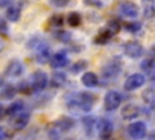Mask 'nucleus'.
I'll use <instances>...</instances> for the list:
<instances>
[{
    "label": "nucleus",
    "instance_id": "nucleus-1",
    "mask_svg": "<svg viewBox=\"0 0 155 140\" xmlns=\"http://www.w3.org/2000/svg\"><path fill=\"white\" fill-rule=\"evenodd\" d=\"M96 97L90 92H80L70 98L67 103V106L70 111L74 112H88L93 107Z\"/></svg>",
    "mask_w": 155,
    "mask_h": 140
},
{
    "label": "nucleus",
    "instance_id": "nucleus-2",
    "mask_svg": "<svg viewBox=\"0 0 155 140\" xmlns=\"http://www.w3.org/2000/svg\"><path fill=\"white\" fill-rule=\"evenodd\" d=\"M31 46L34 47V53H35V59L38 63L40 64H46L51 58H50V54H51V51H50V47L48 45L42 41V40H39V41H35L34 43H31Z\"/></svg>",
    "mask_w": 155,
    "mask_h": 140
},
{
    "label": "nucleus",
    "instance_id": "nucleus-3",
    "mask_svg": "<svg viewBox=\"0 0 155 140\" xmlns=\"http://www.w3.org/2000/svg\"><path fill=\"white\" fill-rule=\"evenodd\" d=\"M127 133L133 140H143L148 135V129L147 124L143 121H136L128 124L127 127Z\"/></svg>",
    "mask_w": 155,
    "mask_h": 140
},
{
    "label": "nucleus",
    "instance_id": "nucleus-4",
    "mask_svg": "<svg viewBox=\"0 0 155 140\" xmlns=\"http://www.w3.org/2000/svg\"><path fill=\"white\" fill-rule=\"evenodd\" d=\"M96 130H97L101 140H110L111 139V135H113L114 126H113V123H111L110 119L102 117V118H98L97 119Z\"/></svg>",
    "mask_w": 155,
    "mask_h": 140
},
{
    "label": "nucleus",
    "instance_id": "nucleus-5",
    "mask_svg": "<svg viewBox=\"0 0 155 140\" xmlns=\"http://www.w3.org/2000/svg\"><path fill=\"white\" fill-rule=\"evenodd\" d=\"M30 86H31V89L35 91V92H40L42 89L46 88L47 83H48V77L47 75L41 71V70H36L31 74L30 76Z\"/></svg>",
    "mask_w": 155,
    "mask_h": 140
},
{
    "label": "nucleus",
    "instance_id": "nucleus-6",
    "mask_svg": "<svg viewBox=\"0 0 155 140\" xmlns=\"http://www.w3.org/2000/svg\"><path fill=\"white\" fill-rule=\"evenodd\" d=\"M121 101H122V97H121V94L119 92L109 91L104 95L103 105H104L105 111H114V110H116L121 105Z\"/></svg>",
    "mask_w": 155,
    "mask_h": 140
},
{
    "label": "nucleus",
    "instance_id": "nucleus-7",
    "mask_svg": "<svg viewBox=\"0 0 155 140\" xmlns=\"http://www.w3.org/2000/svg\"><path fill=\"white\" fill-rule=\"evenodd\" d=\"M124 53L132 59H139L144 53V47L138 41H127L124 45Z\"/></svg>",
    "mask_w": 155,
    "mask_h": 140
},
{
    "label": "nucleus",
    "instance_id": "nucleus-8",
    "mask_svg": "<svg viewBox=\"0 0 155 140\" xmlns=\"http://www.w3.org/2000/svg\"><path fill=\"white\" fill-rule=\"evenodd\" d=\"M145 83V76L140 72H136V74H132L130 75L125 83H124V89L127 91V92H132V91H136L138 88H140L142 86H144Z\"/></svg>",
    "mask_w": 155,
    "mask_h": 140
},
{
    "label": "nucleus",
    "instance_id": "nucleus-9",
    "mask_svg": "<svg viewBox=\"0 0 155 140\" xmlns=\"http://www.w3.org/2000/svg\"><path fill=\"white\" fill-rule=\"evenodd\" d=\"M119 11L127 18H136L139 14V7L132 1H124L119 6Z\"/></svg>",
    "mask_w": 155,
    "mask_h": 140
},
{
    "label": "nucleus",
    "instance_id": "nucleus-10",
    "mask_svg": "<svg viewBox=\"0 0 155 140\" xmlns=\"http://www.w3.org/2000/svg\"><path fill=\"white\" fill-rule=\"evenodd\" d=\"M121 71V63L119 60H111L102 70V75L104 78H114L116 77Z\"/></svg>",
    "mask_w": 155,
    "mask_h": 140
},
{
    "label": "nucleus",
    "instance_id": "nucleus-11",
    "mask_svg": "<svg viewBox=\"0 0 155 140\" xmlns=\"http://www.w3.org/2000/svg\"><path fill=\"white\" fill-rule=\"evenodd\" d=\"M120 115H121V117H122L124 119L130 121V119L137 118V117L140 115V109H139L136 104L128 103V104H126V105H124V106L121 107Z\"/></svg>",
    "mask_w": 155,
    "mask_h": 140
},
{
    "label": "nucleus",
    "instance_id": "nucleus-12",
    "mask_svg": "<svg viewBox=\"0 0 155 140\" xmlns=\"http://www.w3.org/2000/svg\"><path fill=\"white\" fill-rule=\"evenodd\" d=\"M22 74H23V64L17 59L11 60L5 68V75L8 77H19Z\"/></svg>",
    "mask_w": 155,
    "mask_h": 140
},
{
    "label": "nucleus",
    "instance_id": "nucleus-13",
    "mask_svg": "<svg viewBox=\"0 0 155 140\" xmlns=\"http://www.w3.org/2000/svg\"><path fill=\"white\" fill-rule=\"evenodd\" d=\"M29 119H30V115H29L28 112H24V111H23V112H21L19 115L13 116V118H12V121H11V126H12V128L16 129V130H22V129H24V128L28 126Z\"/></svg>",
    "mask_w": 155,
    "mask_h": 140
},
{
    "label": "nucleus",
    "instance_id": "nucleus-14",
    "mask_svg": "<svg viewBox=\"0 0 155 140\" xmlns=\"http://www.w3.org/2000/svg\"><path fill=\"white\" fill-rule=\"evenodd\" d=\"M68 63V56L65 51H59L57 53H54L51 59H50V65L53 69H61L64 68Z\"/></svg>",
    "mask_w": 155,
    "mask_h": 140
},
{
    "label": "nucleus",
    "instance_id": "nucleus-15",
    "mask_svg": "<svg viewBox=\"0 0 155 140\" xmlns=\"http://www.w3.org/2000/svg\"><path fill=\"white\" fill-rule=\"evenodd\" d=\"M140 69L144 71L145 76L150 81H155V60L154 59H144L140 62Z\"/></svg>",
    "mask_w": 155,
    "mask_h": 140
},
{
    "label": "nucleus",
    "instance_id": "nucleus-16",
    "mask_svg": "<svg viewBox=\"0 0 155 140\" xmlns=\"http://www.w3.org/2000/svg\"><path fill=\"white\" fill-rule=\"evenodd\" d=\"M59 133H64V132H68L74 126H75V121L70 117H62L59 118L58 121H56L53 124H52Z\"/></svg>",
    "mask_w": 155,
    "mask_h": 140
},
{
    "label": "nucleus",
    "instance_id": "nucleus-17",
    "mask_svg": "<svg viewBox=\"0 0 155 140\" xmlns=\"http://www.w3.org/2000/svg\"><path fill=\"white\" fill-rule=\"evenodd\" d=\"M113 36H114V34H113L107 27H104V28L99 29L98 34H97V35L94 36V39H93V42L97 43V45H105V43L109 42V40H110Z\"/></svg>",
    "mask_w": 155,
    "mask_h": 140
},
{
    "label": "nucleus",
    "instance_id": "nucleus-18",
    "mask_svg": "<svg viewBox=\"0 0 155 140\" xmlns=\"http://www.w3.org/2000/svg\"><path fill=\"white\" fill-rule=\"evenodd\" d=\"M82 124H84L86 135L90 136V138H92V136H93V133H94V130H96L97 118L93 117V116H86V117H82Z\"/></svg>",
    "mask_w": 155,
    "mask_h": 140
},
{
    "label": "nucleus",
    "instance_id": "nucleus-19",
    "mask_svg": "<svg viewBox=\"0 0 155 140\" xmlns=\"http://www.w3.org/2000/svg\"><path fill=\"white\" fill-rule=\"evenodd\" d=\"M98 82H99L98 76H97L94 72H92V71H86V72H84V75L81 76V83H82L85 87H87V88H93V87H96V86L98 84Z\"/></svg>",
    "mask_w": 155,
    "mask_h": 140
},
{
    "label": "nucleus",
    "instance_id": "nucleus-20",
    "mask_svg": "<svg viewBox=\"0 0 155 140\" xmlns=\"http://www.w3.org/2000/svg\"><path fill=\"white\" fill-rule=\"evenodd\" d=\"M65 82H67V77L62 71L53 72L51 78H50V86L52 88H61L65 84Z\"/></svg>",
    "mask_w": 155,
    "mask_h": 140
},
{
    "label": "nucleus",
    "instance_id": "nucleus-21",
    "mask_svg": "<svg viewBox=\"0 0 155 140\" xmlns=\"http://www.w3.org/2000/svg\"><path fill=\"white\" fill-rule=\"evenodd\" d=\"M23 110H24V101L23 100H16L6 109V115L10 117H13V116H17L21 112H23Z\"/></svg>",
    "mask_w": 155,
    "mask_h": 140
},
{
    "label": "nucleus",
    "instance_id": "nucleus-22",
    "mask_svg": "<svg viewBox=\"0 0 155 140\" xmlns=\"http://www.w3.org/2000/svg\"><path fill=\"white\" fill-rule=\"evenodd\" d=\"M142 7L145 18H153L155 16V0H142Z\"/></svg>",
    "mask_w": 155,
    "mask_h": 140
},
{
    "label": "nucleus",
    "instance_id": "nucleus-23",
    "mask_svg": "<svg viewBox=\"0 0 155 140\" xmlns=\"http://www.w3.org/2000/svg\"><path fill=\"white\" fill-rule=\"evenodd\" d=\"M16 93H17V89L13 84H5L0 91V99H2V100L13 99Z\"/></svg>",
    "mask_w": 155,
    "mask_h": 140
},
{
    "label": "nucleus",
    "instance_id": "nucleus-24",
    "mask_svg": "<svg viewBox=\"0 0 155 140\" xmlns=\"http://www.w3.org/2000/svg\"><path fill=\"white\" fill-rule=\"evenodd\" d=\"M67 22H68V24H69L70 27L75 28V27H79V25L81 24V22H82V17H81V14H80L79 12L73 11V12H70V13L68 14V17H67Z\"/></svg>",
    "mask_w": 155,
    "mask_h": 140
},
{
    "label": "nucleus",
    "instance_id": "nucleus-25",
    "mask_svg": "<svg viewBox=\"0 0 155 140\" xmlns=\"http://www.w3.org/2000/svg\"><path fill=\"white\" fill-rule=\"evenodd\" d=\"M21 17V10L17 6H10L6 10V18L10 22H17Z\"/></svg>",
    "mask_w": 155,
    "mask_h": 140
},
{
    "label": "nucleus",
    "instance_id": "nucleus-26",
    "mask_svg": "<svg viewBox=\"0 0 155 140\" xmlns=\"http://www.w3.org/2000/svg\"><path fill=\"white\" fill-rule=\"evenodd\" d=\"M87 66H88V63H87L85 59H80V60L75 62V63L70 66V72L76 75V74H79V72H81V71L86 70V69H87Z\"/></svg>",
    "mask_w": 155,
    "mask_h": 140
},
{
    "label": "nucleus",
    "instance_id": "nucleus-27",
    "mask_svg": "<svg viewBox=\"0 0 155 140\" xmlns=\"http://www.w3.org/2000/svg\"><path fill=\"white\" fill-rule=\"evenodd\" d=\"M124 29L128 33L134 34V33H137L142 29V23L138 22V21H130V22H126L124 24Z\"/></svg>",
    "mask_w": 155,
    "mask_h": 140
},
{
    "label": "nucleus",
    "instance_id": "nucleus-28",
    "mask_svg": "<svg viewBox=\"0 0 155 140\" xmlns=\"http://www.w3.org/2000/svg\"><path fill=\"white\" fill-rule=\"evenodd\" d=\"M54 37L57 40H59L61 42L67 43L71 39V34L69 31H65V30H57V31H54Z\"/></svg>",
    "mask_w": 155,
    "mask_h": 140
},
{
    "label": "nucleus",
    "instance_id": "nucleus-29",
    "mask_svg": "<svg viewBox=\"0 0 155 140\" xmlns=\"http://www.w3.org/2000/svg\"><path fill=\"white\" fill-rule=\"evenodd\" d=\"M114 35L115 34H117L120 30H121V23L117 21V19H110L108 23H107V25H105Z\"/></svg>",
    "mask_w": 155,
    "mask_h": 140
},
{
    "label": "nucleus",
    "instance_id": "nucleus-30",
    "mask_svg": "<svg viewBox=\"0 0 155 140\" xmlns=\"http://www.w3.org/2000/svg\"><path fill=\"white\" fill-rule=\"evenodd\" d=\"M142 98H143L144 103L150 104V103L154 100V98H155V92L153 91V88H148V89H145V91L142 93Z\"/></svg>",
    "mask_w": 155,
    "mask_h": 140
},
{
    "label": "nucleus",
    "instance_id": "nucleus-31",
    "mask_svg": "<svg viewBox=\"0 0 155 140\" xmlns=\"http://www.w3.org/2000/svg\"><path fill=\"white\" fill-rule=\"evenodd\" d=\"M48 22H50V24H52L53 27H61V25L63 24L64 19H63V16H62V14H53V16L48 19Z\"/></svg>",
    "mask_w": 155,
    "mask_h": 140
},
{
    "label": "nucleus",
    "instance_id": "nucleus-32",
    "mask_svg": "<svg viewBox=\"0 0 155 140\" xmlns=\"http://www.w3.org/2000/svg\"><path fill=\"white\" fill-rule=\"evenodd\" d=\"M47 135H48V139H50V140H59L61 133L52 126V127L47 130Z\"/></svg>",
    "mask_w": 155,
    "mask_h": 140
},
{
    "label": "nucleus",
    "instance_id": "nucleus-33",
    "mask_svg": "<svg viewBox=\"0 0 155 140\" xmlns=\"http://www.w3.org/2000/svg\"><path fill=\"white\" fill-rule=\"evenodd\" d=\"M69 1H70V0H50V4H51L53 7L63 8V7H65V6L69 5Z\"/></svg>",
    "mask_w": 155,
    "mask_h": 140
},
{
    "label": "nucleus",
    "instance_id": "nucleus-34",
    "mask_svg": "<svg viewBox=\"0 0 155 140\" xmlns=\"http://www.w3.org/2000/svg\"><path fill=\"white\" fill-rule=\"evenodd\" d=\"M84 4L86 6H92V7H98V8L103 6V2L101 0H84Z\"/></svg>",
    "mask_w": 155,
    "mask_h": 140
},
{
    "label": "nucleus",
    "instance_id": "nucleus-35",
    "mask_svg": "<svg viewBox=\"0 0 155 140\" xmlns=\"http://www.w3.org/2000/svg\"><path fill=\"white\" fill-rule=\"evenodd\" d=\"M8 139H11L10 134L5 130V128L0 127V140H8Z\"/></svg>",
    "mask_w": 155,
    "mask_h": 140
},
{
    "label": "nucleus",
    "instance_id": "nucleus-36",
    "mask_svg": "<svg viewBox=\"0 0 155 140\" xmlns=\"http://www.w3.org/2000/svg\"><path fill=\"white\" fill-rule=\"evenodd\" d=\"M0 31L1 33H6L7 31V24L4 19H0Z\"/></svg>",
    "mask_w": 155,
    "mask_h": 140
},
{
    "label": "nucleus",
    "instance_id": "nucleus-37",
    "mask_svg": "<svg viewBox=\"0 0 155 140\" xmlns=\"http://www.w3.org/2000/svg\"><path fill=\"white\" fill-rule=\"evenodd\" d=\"M13 2V0H0V7H7Z\"/></svg>",
    "mask_w": 155,
    "mask_h": 140
},
{
    "label": "nucleus",
    "instance_id": "nucleus-38",
    "mask_svg": "<svg viewBox=\"0 0 155 140\" xmlns=\"http://www.w3.org/2000/svg\"><path fill=\"white\" fill-rule=\"evenodd\" d=\"M147 140H155V130L150 132V134L147 135Z\"/></svg>",
    "mask_w": 155,
    "mask_h": 140
},
{
    "label": "nucleus",
    "instance_id": "nucleus-39",
    "mask_svg": "<svg viewBox=\"0 0 155 140\" xmlns=\"http://www.w3.org/2000/svg\"><path fill=\"white\" fill-rule=\"evenodd\" d=\"M6 115V109H4V106L0 104V119Z\"/></svg>",
    "mask_w": 155,
    "mask_h": 140
},
{
    "label": "nucleus",
    "instance_id": "nucleus-40",
    "mask_svg": "<svg viewBox=\"0 0 155 140\" xmlns=\"http://www.w3.org/2000/svg\"><path fill=\"white\" fill-rule=\"evenodd\" d=\"M149 105H150V111H151V112L155 115V98H154V100H153V101H151Z\"/></svg>",
    "mask_w": 155,
    "mask_h": 140
},
{
    "label": "nucleus",
    "instance_id": "nucleus-41",
    "mask_svg": "<svg viewBox=\"0 0 155 140\" xmlns=\"http://www.w3.org/2000/svg\"><path fill=\"white\" fill-rule=\"evenodd\" d=\"M65 140H71V139H65Z\"/></svg>",
    "mask_w": 155,
    "mask_h": 140
},
{
    "label": "nucleus",
    "instance_id": "nucleus-42",
    "mask_svg": "<svg viewBox=\"0 0 155 140\" xmlns=\"http://www.w3.org/2000/svg\"><path fill=\"white\" fill-rule=\"evenodd\" d=\"M154 53H155V47H154Z\"/></svg>",
    "mask_w": 155,
    "mask_h": 140
}]
</instances>
